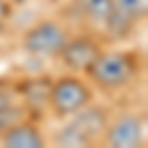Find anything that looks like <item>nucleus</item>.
Wrapping results in <instances>:
<instances>
[{"label": "nucleus", "mask_w": 148, "mask_h": 148, "mask_svg": "<svg viewBox=\"0 0 148 148\" xmlns=\"http://www.w3.org/2000/svg\"><path fill=\"white\" fill-rule=\"evenodd\" d=\"M59 53H61V59L67 67L77 69V71H87V67L101 53V47L89 38H77L71 42L67 40Z\"/></svg>", "instance_id": "6"}, {"label": "nucleus", "mask_w": 148, "mask_h": 148, "mask_svg": "<svg viewBox=\"0 0 148 148\" xmlns=\"http://www.w3.org/2000/svg\"><path fill=\"white\" fill-rule=\"evenodd\" d=\"M0 32H2V22H0Z\"/></svg>", "instance_id": "16"}, {"label": "nucleus", "mask_w": 148, "mask_h": 148, "mask_svg": "<svg viewBox=\"0 0 148 148\" xmlns=\"http://www.w3.org/2000/svg\"><path fill=\"white\" fill-rule=\"evenodd\" d=\"M107 130V142L113 148H134L142 140V121L134 114H123Z\"/></svg>", "instance_id": "5"}, {"label": "nucleus", "mask_w": 148, "mask_h": 148, "mask_svg": "<svg viewBox=\"0 0 148 148\" xmlns=\"http://www.w3.org/2000/svg\"><path fill=\"white\" fill-rule=\"evenodd\" d=\"M8 105H10V101H8V97L0 95V113H2V111H4V109H6Z\"/></svg>", "instance_id": "14"}, {"label": "nucleus", "mask_w": 148, "mask_h": 148, "mask_svg": "<svg viewBox=\"0 0 148 148\" xmlns=\"http://www.w3.org/2000/svg\"><path fill=\"white\" fill-rule=\"evenodd\" d=\"M2 144L8 148H42L44 138L38 132V128L32 125H18L10 126L2 134Z\"/></svg>", "instance_id": "7"}, {"label": "nucleus", "mask_w": 148, "mask_h": 148, "mask_svg": "<svg viewBox=\"0 0 148 148\" xmlns=\"http://www.w3.org/2000/svg\"><path fill=\"white\" fill-rule=\"evenodd\" d=\"M105 24H107L109 32H111L114 38H126V36L130 34V30H132L134 18L114 8L113 14H111V16L107 18V22H105Z\"/></svg>", "instance_id": "9"}, {"label": "nucleus", "mask_w": 148, "mask_h": 148, "mask_svg": "<svg viewBox=\"0 0 148 148\" xmlns=\"http://www.w3.org/2000/svg\"><path fill=\"white\" fill-rule=\"evenodd\" d=\"M10 16V6L6 0H0V22H4L6 18Z\"/></svg>", "instance_id": "13"}, {"label": "nucleus", "mask_w": 148, "mask_h": 148, "mask_svg": "<svg viewBox=\"0 0 148 148\" xmlns=\"http://www.w3.org/2000/svg\"><path fill=\"white\" fill-rule=\"evenodd\" d=\"M91 99L89 87L77 77H61L51 85L49 91V103L59 116L73 114L79 109L87 107Z\"/></svg>", "instance_id": "3"}, {"label": "nucleus", "mask_w": 148, "mask_h": 148, "mask_svg": "<svg viewBox=\"0 0 148 148\" xmlns=\"http://www.w3.org/2000/svg\"><path fill=\"white\" fill-rule=\"evenodd\" d=\"M73 114V121L56 136V142L61 146H87L107 128V114L99 107H83Z\"/></svg>", "instance_id": "1"}, {"label": "nucleus", "mask_w": 148, "mask_h": 148, "mask_svg": "<svg viewBox=\"0 0 148 148\" xmlns=\"http://www.w3.org/2000/svg\"><path fill=\"white\" fill-rule=\"evenodd\" d=\"M20 119H22V109H18V107L12 109L10 105H8V107L0 113V130H8L10 126L18 125Z\"/></svg>", "instance_id": "12"}, {"label": "nucleus", "mask_w": 148, "mask_h": 148, "mask_svg": "<svg viewBox=\"0 0 148 148\" xmlns=\"http://www.w3.org/2000/svg\"><path fill=\"white\" fill-rule=\"evenodd\" d=\"M14 2H24V0H14Z\"/></svg>", "instance_id": "15"}, {"label": "nucleus", "mask_w": 148, "mask_h": 148, "mask_svg": "<svg viewBox=\"0 0 148 148\" xmlns=\"http://www.w3.org/2000/svg\"><path fill=\"white\" fill-rule=\"evenodd\" d=\"M67 42L65 30L56 22H40L24 36V49L32 56H56Z\"/></svg>", "instance_id": "4"}, {"label": "nucleus", "mask_w": 148, "mask_h": 148, "mask_svg": "<svg viewBox=\"0 0 148 148\" xmlns=\"http://www.w3.org/2000/svg\"><path fill=\"white\" fill-rule=\"evenodd\" d=\"M114 8L121 12H125L132 18L144 16L146 14V0H113Z\"/></svg>", "instance_id": "11"}, {"label": "nucleus", "mask_w": 148, "mask_h": 148, "mask_svg": "<svg viewBox=\"0 0 148 148\" xmlns=\"http://www.w3.org/2000/svg\"><path fill=\"white\" fill-rule=\"evenodd\" d=\"M81 8L93 22H107V18L113 14V0H81Z\"/></svg>", "instance_id": "8"}, {"label": "nucleus", "mask_w": 148, "mask_h": 148, "mask_svg": "<svg viewBox=\"0 0 148 148\" xmlns=\"http://www.w3.org/2000/svg\"><path fill=\"white\" fill-rule=\"evenodd\" d=\"M47 79H36V81H30L28 87H26V97H28V103L32 105H42L49 99V91L51 87L46 85Z\"/></svg>", "instance_id": "10"}, {"label": "nucleus", "mask_w": 148, "mask_h": 148, "mask_svg": "<svg viewBox=\"0 0 148 148\" xmlns=\"http://www.w3.org/2000/svg\"><path fill=\"white\" fill-rule=\"evenodd\" d=\"M87 71L101 87L116 89L128 83L134 75V61L126 53H99Z\"/></svg>", "instance_id": "2"}]
</instances>
